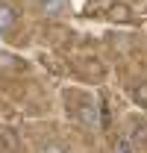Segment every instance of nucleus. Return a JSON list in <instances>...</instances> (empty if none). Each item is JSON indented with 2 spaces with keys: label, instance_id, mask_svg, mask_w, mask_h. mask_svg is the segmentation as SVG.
Segmentation results:
<instances>
[{
  "label": "nucleus",
  "instance_id": "nucleus-1",
  "mask_svg": "<svg viewBox=\"0 0 147 153\" xmlns=\"http://www.w3.org/2000/svg\"><path fill=\"white\" fill-rule=\"evenodd\" d=\"M74 118H76L79 127L94 130V127L100 124V109H97V103H94L91 97H82V100L76 103V109H74Z\"/></svg>",
  "mask_w": 147,
  "mask_h": 153
},
{
  "label": "nucleus",
  "instance_id": "nucleus-2",
  "mask_svg": "<svg viewBox=\"0 0 147 153\" xmlns=\"http://www.w3.org/2000/svg\"><path fill=\"white\" fill-rule=\"evenodd\" d=\"M18 9L9 0H0V36H12L18 30Z\"/></svg>",
  "mask_w": 147,
  "mask_h": 153
},
{
  "label": "nucleus",
  "instance_id": "nucleus-3",
  "mask_svg": "<svg viewBox=\"0 0 147 153\" xmlns=\"http://www.w3.org/2000/svg\"><path fill=\"white\" fill-rule=\"evenodd\" d=\"M36 6H38V15H44V18H62L68 12L71 0H36Z\"/></svg>",
  "mask_w": 147,
  "mask_h": 153
},
{
  "label": "nucleus",
  "instance_id": "nucleus-4",
  "mask_svg": "<svg viewBox=\"0 0 147 153\" xmlns=\"http://www.w3.org/2000/svg\"><path fill=\"white\" fill-rule=\"evenodd\" d=\"M132 100H135L138 106H147V82H138V85L132 88Z\"/></svg>",
  "mask_w": 147,
  "mask_h": 153
},
{
  "label": "nucleus",
  "instance_id": "nucleus-5",
  "mask_svg": "<svg viewBox=\"0 0 147 153\" xmlns=\"http://www.w3.org/2000/svg\"><path fill=\"white\" fill-rule=\"evenodd\" d=\"M115 150H118V153H132V144H129L127 138H121V141H118V147H115Z\"/></svg>",
  "mask_w": 147,
  "mask_h": 153
}]
</instances>
